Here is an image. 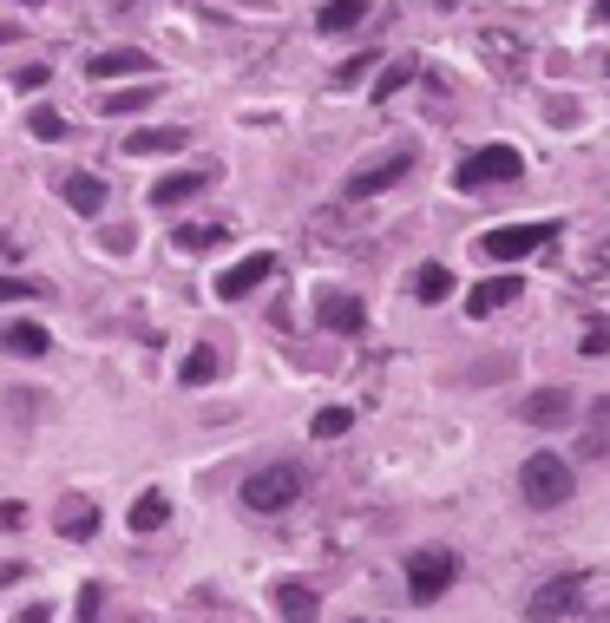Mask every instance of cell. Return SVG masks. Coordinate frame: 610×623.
I'll list each match as a JSON object with an SVG mask.
<instances>
[{
  "instance_id": "30bf717a",
  "label": "cell",
  "mask_w": 610,
  "mask_h": 623,
  "mask_svg": "<svg viewBox=\"0 0 610 623\" xmlns=\"http://www.w3.org/2000/svg\"><path fill=\"white\" fill-rule=\"evenodd\" d=\"M269 269H276V256H269V250H256V256H243L237 269H223V276H217V296H223V302H243L250 289H263V282H269Z\"/></svg>"
},
{
  "instance_id": "8d00e7d4",
  "label": "cell",
  "mask_w": 610,
  "mask_h": 623,
  "mask_svg": "<svg viewBox=\"0 0 610 623\" xmlns=\"http://www.w3.org/2000/svg\"><path fill=\"white\" fill-rule=\"evenodd\" d=\"M20 7H26V0H20ZM33 7H39V0H33Z\"/></svg>"
},
{
  "instance_id": "d4e9b609",
  "label": "cell",
  "mask_w": 610,
  "mask_h": 623,
  "mask_svg": "<svg viewBox=\"0 0 610 623\" xmlns=\"http://www.w3.org/2000/svg\"><path fill=\"white\" fill-rule=\"evenodd\" d=\"M572 604H578V578H559L552 591L532 598V618H559V611H572Z\"/></svg>"
},
{
  "instance_id": "9a60e30c",
  "label": "cell",
  "mask_w": 610,
  "mask_h": 623,
  "mask_svg": "<svg viewBox=\"0 0 610 623\" xmlns=\"http://www.w3.org/2000/svg\"><path fill=\"white\" fill-rule=\"evenodd\" d=\"M53 348V335L39 328V322H13V328H0V355H20V361H39Z\"/></svg>"
},
{
  "instance_id": "44dd1931",
  "label": "cell",
  "mask_w": 610,
  "mask_h": 623,
  "mask_svg": "<svg viewBox=\"0 0 610 623\" xmlns=\"http://www.w3.org/2000/svg\"><path fill=\"white\" fill-rule=\"evenodd\" d=\"M145 105H158V79L125 85V92H105V112H118V118H131V112H145Z\"/></svg>"
},
{
  "instance_id": "2e32d148",
  "label": "cell",
  "mask_w": 610,
  "mask_h": 623,
  "mask_svg": "<svg viewBox=\"0 0 610 623\" xmlns=\"http://www.w3.org/2000/svg\"><path fill=\"white\" fill-rule=\"evenodd\" d=\"M59 191H66V204H72L79 217H99V210H105V177H92V171H72Z\"/></svg>"
},
{
  "instance_id": "5bb4252c",
  "label": "cell",
  "mask_w": 610,
  "mask_h": 623,
  "mask_svg": "<svg viewBox=\"0 0 610 623\" xmlns=\"http://www.w3.org/2000/svg\"><path fill=\"white\" fill-rule=\"evenodd\" d=\"M519 276H486L473 296H467V315H493V309H506V302H519Z\"/></svg>"
},
{
  "instance_id": "e575fe53",
  "label": "cell",
  "mask_w": 610,
  "mask_h": 623,
  "mask_svg": "<svg viewBox=\"0 0 610 623\" xmlns=\"http://www.w3.org/2000/svg\"><path fill=\"white\" fill-rule=\"evenodd\" d=\"M591 13H598V20H605V26H610V0H598V7H591Z\"/></svg>"
},
{
  "instance_id": "6da1fadb",
  "label": "cell",
  "mask_w": 610,
  "mask_h": 623,
  "mask_svg": "<svg viewBox=\"0 0 610 623\" xmlns=\"http://www.w3.org/2000/svg\"><path fill=\"white\" fill-rule=\"evenodd\" d=\"M519 493H526V506H532V512H559V506L578 493L572 460H559V453H532V460L519 466Z\"/></svg>"
},
{
  "instance_id": "7a4b0ae2",
  "label": "cell",
  "mask_w": 610,
  "mask_h": 623,
  "mask_svg": "<svg viewBox=\"0 0 610 623\" xmlns=\"http://www.w3.org/2000/svg\"><path fill=\"white\" fill-rule=\"evenodd\" d=\"M519 171H526L519 145H480L467 164H453V191H493V184H513Z\"/></svg>"
},
{
  "instance_id": "52a82bcc",
  "label": "cell",
  "mask_w": 610,
  "mask_h": 623,
  "mask_svg": "<svg viewBox=\"0 0 610 623\" xmlns=\"http://www.w3.org/2000/svg\"><path fill=\"white\" fill-rule=\"evenodd\" d=\"M315 322H322L329 335H361V328H368V309H361V296L322 289V296H315Z\"/></svg>"
},
{
  "instance_id": "f35d334b",
  "label": "cell",
  "mask_w": 610,
  "mask_h": 623,
  "mask_svg": "<svg viewBox=\"0 0 610 623\" xmlns=\"http://www.w3.org/2000/svg\"><path fill=\"white\" fill-rule=\"evenodd\" d=\"M605 66H610V59H605Z\"/></svg>"
},
{
  "instance_id": "7402d4cb",
  "label": "cell",
  "mask_w": 610,
  "mask_h": 623,
  "mask_svg": "<svg viewBox=\"0 0 610 623\" xmlns=\"http://www.w3.org/2000/svg\"><path fill=\"white\" fill-rule=\"evenodd\" d=\"M177 381H184V388H210V381H217V348H204V342H197V348L184 355Z\"/></svg>"
},
{
  "instance_id": "836d02e7",
  "label": "cell",
  "mask_w": 610,
  "mask_h": 623,
  "mask_svg": "<svg viewBox=\"0 0 610 623\" xmlns=\"http://www.w3.org/2000/svg\"><path fill=\"white\" fill-rule=\"evenodd\" d=\"M20 623H53V604H26V611H20Z\"/></svg>"
},
{
  "instance_id": "3957f363",
  "label": "cell",
  "mask_w": 610,
  "mask_h": 623,
  "mask_svg": "<svg viewBox=\"0 0 610 623\" xmlns=\"http://www.w3.org/2000/svg\"><path fill=\"white\" fill-rule=\"evenodd\" d=\"M545 243H559V223H552V217H545V223H499V230H486V236H480V256L513 269V263L539 256Z\"/></svg>"
},
{
  "instance_id": "4dcf8cb0",
  "label": "cell",
  "mask_w": 610,
  "mask_h": 623,
  "mask_svg": "<svg viewBox=\"0 0 610 623\" xmlns=\"http://www.w3.org/2000/svg\"><path fill=\"white\" fill-rule=\"evenodd\" d=\"M46 79H53V72H46V66H39V59H33V66H20V72H13V85H20V92H39V85H46Z\"/></svg>"
},
{
  "instance_id": "ba28073f",
  "label": "cell",
  "mask_w": 610,
  "mask_h": 623,
  "mask_svg": "<svg viewBox=\"0 0 610 623\" xmlns=\"http://www.w3.org/2000/svg\"><path fill=\"white\" fill-rule=\"evenodd\" d=\"M85 72H92V79H158V59L138 53V46H112V53L85 59Z\"/></svg>"
},
{
  "instance_id": "74e56055",
  "label": "cell",
  "mask_w": 610,
  "mask_h": 623,
  "mask_svg": "<svg viewBox=\"0 0 610 623\" xmlns=\"http://www.w3.org/2000/svg\"><path fill=\"white\" fill-rule=\"evenodd\" d=\"M361 623H375V618H361Z\"/></svg>"
},
{
  "instance_id": "8992f818",
  "label": "cell",
  "mask_w": 610,
  "mask_h": 623,
  "mask_svg": "<svg viewBox=\"0 0 610 623\" xmlns=\"http://www.w3.org/2000/svg\"><path fill=\"white\" fill-rule=\"evenodd\" d=\"M407 171H414V151L401 145V151H388V158H375L368 171H355V177L342 184V197H348V204H368V197H381V191H394V184H401Z\"/></svg>"
},
{
  "instance_id": "1f68e13d",
  "label": "cell",
  "mask_w": 610,
  "mask_h": 623,
  "mask_svg": "<svg viewBox=\"0 0 610 623\" xmlns=\"http://www.w3.org/2000/svg\"><path fill=\"white\" fill-rule=\"evenodd\" d=\"M99 604H105V591H99V585H85V591H79V623L99 618Z\"/></svg>"
},
{
  "instance_id": "277c9868",
  "label": "cell",
  "mask_w": 610,
  "mask_h": 623,
  "mask_svg": "<svg viewBox=\"0 0 610 623\" xmlns=\"http://www.w3.org/2000/svg\"><path fill=\"white\" fill-rule=\"evenodd\" d=\"M302 486H309V473L276 460V466H263V473H250V480H243V512H263V519H269V512L296 506V499H302Z\"/></svg>"
},
{
  "instance_id": "9c48e42d",
  "label": "cell",
  "mask_w": 610,
  "mask_h": 623,
  "mask_svg": "<svg viewBox=\"0 0 610 623\" xmlns=\"http://www.w3.org/2000/svg\"><path fill=\"white\" fill-rule=\"evenodd\" d=\"M210 184H217V171H210V164H204V171H164V177L151 184V204H158V210H177V204L204 197Z\"/></svg>"
},
{
  "instance_id": "f546056e",
  "label": "cell",
  "mask_w": 610,
  "mask_h": 623,
  "mask_svg": "<svg viewBox=\"0 0 610 623\" xmlns=\"http://www.w3.org/2000/svg\"><path fill=\"white\" fill-rule=\"evenodd\" d=\"M33 138L59 145V138H66V118H59V112H33Z\"/></svg>"
},
{
  "instance_id": "f1b7e54d",
  "label": "cell",
  "mask_w": 610,
  "mask_h": 623,
  "mask_svg": "<svg viewBox=\"0 0 610 623\" xmlns=\"http://www.w3.org/2000/svg\"><path fill=\"white\" fill-rule=\"evenodd\" d=\"M171 243H177V250L191 256V250H217V243H223V230H191V223H184V230H177Z\"/></svg>"
},
{
  "instance_id": "d6986e66",
  "label": "cell",
  "mask_w": 610,
  "mask_h": 623,
  "mask_svg": "<svg viewBox=\"0 0 610 623\" xmlns=\"http://www.w3.org/2000/svg\"><path fill=\"white\" fill-rule=\"evenodd\" d=\"M276 611H283L289 623H315V611H322V598H315L309 585H296V578H289V585L276 591Z\"/></svg>"
},
{
  "instance_id": "5b68a950",
  "label": "cell",
  "mask_w": 610,
  "mask_h": 623,
  "mask_svg": "<svg viewBox=\"0 0 610 623\" xmlns=\"http://www.w3.org/2000/svg\"><path fill=\"white\" fill-rule=\"evenodd\" d=\"M453 578H460V558H453L447 545L407 552V591H414V604H440V598L453 591Z\"/></svg>"
},
{
  "instance_id": "4316f807",
  "label": "cell",
  "mask_w": 610,
  "mask_h": 623,
  "mask_svg": "<svg viewBox=\"0 0 610 623\" xmlns=\"http://www.w3.org/2000/svg\"><path fill=\"white\" fill-rule=\"evenodd\" d=\"M46 282L39 276H0V302H39Z\"/></svg>"
},
{
  "instance_id": "83f0119b",
  "label": "cell",
  "mask_w": 610,
  "mask_h": 623,
  "mask_svg": "<svg viewBox=\"0 0 610 623\" xmlns=\"http://www.w3.org/2000/svg\"><path fill=\"white\" fill-rule=\"evenodd\" d=\"M375 59H381V53H355V59H342V66H335V85H361V79L375 72Z\"/></svg>"
},
{
  "instance_id": "484cf974",
  "label": "cell",
  "mask_w": 610,
  "mask_h": 623,
  "mask_svg": "<svg viewBox=\"0 0 610 623\" xmlns=\"http://www.w3.org/2000/svg\"><path fill=\"white\" fill-rule=\"evenodd\" d=\"M348 427H355V414H348V407H322V414H315V427H309V434H315V440H342V434H348Z\"/></svg>"
},
{
  "instance_id": "d6a6232c",
  "label": "cell",
  "mask_w": 610,
  "mask_h": 623,
  "mask_svg": "<svg viewBox=\"0 0 610 623\" xmlns=\"http://www.w3.org/2000/svg\"><path fill=\"white\" fill-rule=\"evenodd\" d=\"M578 348H585V355H605V348H610V328H585V342H578Z\"/></svg>"
},
{
  "instance_id": "7c38bea8",
  "label": "cell",
  "mask_w": 610,
  "mask_h": 623,
  "mask_svg": "<svg viewBox=\"0 0 610 623\" xmlns=\"http://www.w3.org/2000/svg\"><path fill=\"white\" fill-rule=\"evenodd\" d=\"M53 526H59V539L85 545V539L99 532V506H92V499H79V493H66V499H59V512H53Z\"/></svg>"
},
{
  "instance_id": "ac0fdd59",
  "label": "cell",
  "mask_w": 610,
  "mask_h": 623,
  "mask_svg": "<svg viewBox=\"0 0 610 623\" xmlns=\"http://www.w3.org/2000/svg\"><path fill=\"white\" fill-rule=\"evenodd\" d=\"M361 20H368V0H322V13H315L322 33H355Z\"/></svg>"
},
{
  "instance_id": "4fadbf2b",
  "label": "cell",
  "mask_w": 610,
  "mask_h": 623,
  "mask_svg": "<svg viewBox=\"0 0 610 623\" xmlns=\"http://www.w3.org/2000/svg\"><path fill=\"white\" fill-rule=\"evenodd\" d=\"M125 151L131 158H171V151H184V125H138L125 138Z\"/></svg>"
},
{
  "instance_id": "603a6c76",
  "label": "cell",
  "mask_w": 610,
  "mask_h": 623,
  "mask_svg": "<svg viewBox=\"0 0 610 623\" xmlns=\"http://www.w3.org/2000/svg\"><path fill=\"white\" fill-rule=\"evenodd\" d=\"M578 453H585V460H605V453H610V401H598V407H591V427H585Z\"/></svg>"
},
{
  "instance_id": "e0dca14e",
  "label": "cell",
  "mask_w": 610,
  "mask_h": 623,
  "mask_svg": "<svg viewBox=\"0 0 610 623\" xmlns=\"http://www.w3.org/2000/svg\"><path fill=\"white\" fill-rule=\"evenodd\" d=\"M164 526H171V499H164L158 486L138 493V499H131V532H164Z\"/></svg>"
},
{
  "instance_id": "d590c367",
  "label": "cell",
  "mask_w": 610,
  "mask_h": 623,
  "mask_svg": "<svg viewBox=\"0 0 610 623\" xmlns=\"http://www.w3.org/2000/svg\"><path fill=\"white\" fill-rule=\"evenodd\" d=\"M7 39H13V26H0V46H7Z\"/></svg>"
},
{
  "instance_id": "ffe728a7",
  "label": "cell",
  "mask_w": 610,
  "mask_h": 623,
  "mask_svg": "<svg viewBox=\"0 0 610 623\" xmlns=\"http://www.w3.org/2000/svg\"><path fill=\"white\" fill-rule=\"evenodd\" d=\"M414 296H421L427 309H434V302H447V296H453V269H447V263H421V276H414Z\"/></svg>"
},
{
  "instance_id": "8fae6325",
  "label": "cell",
  "mask_w": 610,
  "mask_h": 623,
  "mask_svg": "<svg viewBox=\"0 0 610 623\" xmlns=\"http://www.w3.org/2000/svg\"><path fill=\"white\" fill-rule=\"evenodd\" d=\"M572 414H578V394L572 388H539L526 401V427H565Z\"/></svg>"
},
{
  "instance_id": "cb8c5ba5",
  "label": "cell",
  "mask_w": 610,
  "mask_h": 623,
  "mask_svg": "<svg viewBox=\"0 0 610 623\" xmlns=\"http://www.w3.org/2000/svg\"><path fill=\"white\" fill-rule=\"evenodd\" d=\"M414 72H421V59H388V66H381V79H375V99L388 105L401 85H414Z\"/></svg>"
}]
</instances>
